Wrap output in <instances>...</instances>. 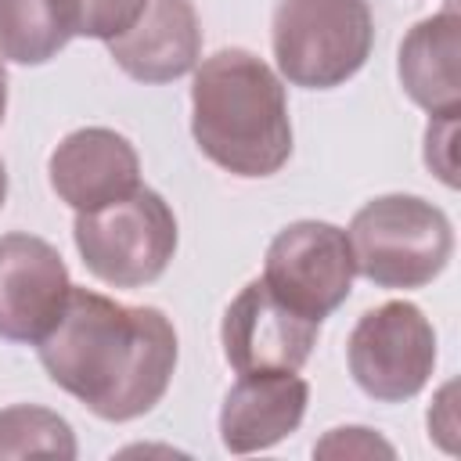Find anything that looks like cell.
Masks as SVG:
<instances>
[{"instance_id":"8","label":"cell","mask_w":461,"mask_h":461,"mask_svg":"<svg viewBox=\"0 0 461 461\" xmlns=\"http://www.w3.org/2000/svg\"><path fill=\"white\" fill-rule=\"evenodd\" d=\"M321 324L288 310L259 281H249L223 310L220 342L223 357L238 375L259 371H299L310 360Z\"/></svg>"},{"instance_id":"20","label":"cell","mask_w":461,"mask_h":461,"mask_svg":"<svg viewBox=\"0 0 461 461\" xmlns=\"http://www.w3.org/2000/svg\"><path fill=\"white\" fill-rule=\"evenodd\" d=\"M4 198H7V169H4V158H0V209H4Z\"/></svg>"},{"instance_id":"9","label":"cell","mask_w":461,"mask_h":461,"mask_svg":"<svg viewBox=\"0 0 461 461\" xmlns=\"http://www.w3.org/2000/svg\"><path fill=\"white\" fill-rule=\"evenodd\" d=\"M68 267L58 249L36 234L0 238V339L40 342L68 299Z\"/></svg>"},{"instance_id":"12","label":"cell","mask_w":461,"mask_h":461,"mask_svg":"<svg viewBox=\"0 0 461 461\" xmlns=\"http://www.w3.org/2000/svg\"><path fill=\"white\" fill-rule=\"evenodd\" d=\"M202 29L191 0H148L140 18L108 40L112 61L137 83H169L194 68Z\"/></svg>"},{"instance_id":"15","label":"cell","mask_w":461,"mask_h":461,"mask_svg":"<svg viewBox=\"0 0 461 461\" xmlns=\"http://www.w3.org/2000/svg\"><path fill=\"white\" fill-rule=\"evenodd\" d=\"M0 457H76L72 425L36 403H14L0 411Z\"/></svg>"},{"instance_id":"3","label":"cell","mask_w":461,"mask_h":461,"mask_svg":"<svg viewBox=\"0 0 461 461\" xmlns=\"http://www.w3.org/2000/svg\"><path fill=\"white\" fill-rule=\"evenodd\" d=\"M353 267L378 288H425L454 256V230L443 209L418 194L371 198L346 230Z\"/></svg>"},{"instance_id":"5","label":"cell","mask_w":461,"mask_h":461,"mask_svg":"<svg viewBox=\"0 0 461 461\" xmlns=\"http://www.w3.org/2000/svg\"><path fill=\"white\" fill-rule=\"evenodd\" d=\"M72 238L97 281L140 288L166 274L176 252V216L158 191L137 187L119 202L76 212Z\"/></svg>"},{"instance_id":"16","label":"cell","mask_w":461,"mask_h":461,"mask_svg":"<svg viewBox=\"0 0 461 461\" xmlns=\"http://www.w3.org/2000/svg\"><path fill=\"white\" fill-rule=\"evenodd\" d=\"M68 36L115 40L122 36L144 11L148 0H54Z\"/></svg>"},{"instance_id":"2","label":"cell","mask_w":461,"mask_h":461,"mask_svg":"<svg viewBox=\"0 0 461 461\" xmlns=\"http://www.w3.org/2000/svg\"><path fill=\"white\" fill-rule=\"evenodd\" d=\"M191 133L234 176H270L292 155V119L274 68L241 47L205 58L191 83Z\"/></svg>"},{"instance_id":"18","label":"cell","mask_w":461,"mask_h":461,"mask_svg":"<svg viewBox=\"0 0 461 461\" xmlns=\"http://www.w3.org/2000/svg\"><path fill=\"white\" fill-rule=\"evenodd\" d=\"M454 140H457V115H432L425 130V162L447 187H457Z\"/></svg>"},{"instance_id":"13","label":"cell","mask_w":461,"mask_h":461,"mask_svg":"<svg viewBox=\"0 0 461 461\" xmlns=\"http://www.w3.org/2000/svg\"><path fill=\"white\" fill-rule=\"evenodd\" d=\"M400 86L429 115H461V18L454 7L421 18L400 43Z\"/></svg>"},{"instance_id":"6","label":"cell","mask_w":461,"mask_h":461,"mask_svg":"<svg viewBox=\"0 0 461 461\" xmlns=\"http://www.w3.org/2000/svg\"><path fill=\"white\" fill-rule=\"evenodd\" d=\"M353 382L378 403L418 396L436 367V331L429 317L403 299L367 310L346 342Z\"/></svg>"},{"instance_id":"17","label":"cell","mask_w":461,"mask_h":461,"mask_svg":"<svg viewBox=\"0 0 461 461\" xmlns=\"http://www.w3.org/2000/svg\"><path fill=\"white\" fill-rule=\"evenodd\" d=\"M317 457H396V450L375 436L371 429H360V425H349V429H331L317 447H313Z\"/></svg>"},{"instance_id":"7","label":"cell","mask_w":461,"mask_h":461,"mask_svg":"<svg viewBox=\"0 0 461 461\" xmlns=\"http://www.w3.org/2000/svg\"><path fill=\"white\" fill-rule=\"evenodd\" d=\"M353 249L346 230L321 220L288 223L267 249L263 285L306 321H324L349 299L353 288Z\"/></svg>"},{"instance_id":"11","label":"cell","mask_w":461,"mask_h":461,"mask_svg":"<svg viewBox=\"0 0 461 461\" xmlns=\"http://www.w3.org/2000/svg\"><path fill=\"white\" fill-rule=\"evenodd\" d=\"M310 385L295 371L241 375L220 407V443L230 454H256L299 429Z\"/></svg>"},{"instance_id":"4","label":"cell","mask_w":461,"mask_h":461,"mask_svg":"<svg viewBox=\"0 0 461 461\" xmlns=\"http://www.w3.org/2000/svg\"><path fill=\"white\" fill-rule=\"evenodd\" d=\"M371 43L364 0H277L274 7V58L292 86H342L364 68Z\"/></svg>"},{"instance_id":"10","label":"cell","mask_w":461,"mask_h":461,"mask_svg":"<svg viewBox=\"0 0 461 461\" xmlns=\"http://www.w3.org/2000/svg\"><path fill=\"white\" fill-rule=\"evenodd\" d=\"M54 194L76 212L101 209L140 187V158L133 144L104 126L68 133L47 162Z\"/></svg>"},{"instance_id":"19","label":"cell","mask_w":461,"mask_h":461,"mask_svg":"<svg viewBox=\"0 0 461 461\" xmlns=\"http://www.w3.org/2000/svg\"><path fill=\"white\" fill-rule=\"evenodd\" d=\"M4 112H7V68L0 61V122H4Z\"/></svg>"},{"instance_id":"14","label":"cell","mask_w":461,"mask_h":461,"mask_svg":"<svg viewBox=\"0 0 461 461\" xmlns=\"http://www.w3.org/2000/svg\"><path fill=\"white\" fill-rule=\"evenodd\" d=\"M72 36L54 0H0V58L43 65Z\"/></svg>"},{"instance_id":"1","label":"cell","mask_w":461,"mask_h":461,"mask_svg":"<svg viewBox=\"0 0 461 461\" xmlns=\"http://www.w3.org/2000/svg\"><path fill=\"white\" fill-rule=\"evenodd\" d=\"M36 349L50 382L104 421L148 414L176 367V331L162 310L126 306L76 285Z\"/></svg>"}]
</instances>
